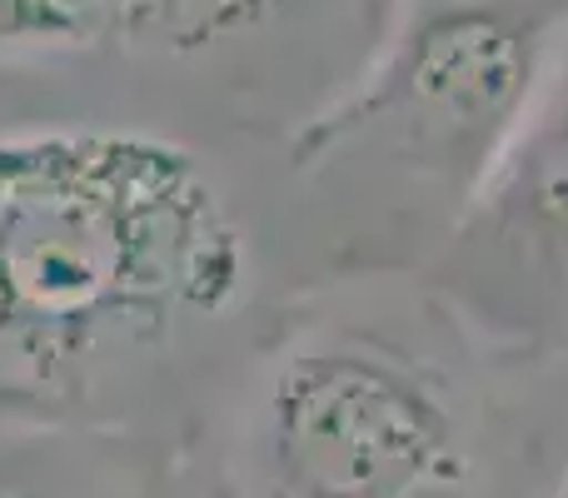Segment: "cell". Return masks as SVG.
Segmentation results:
<instances>
[{
	"instance_id": "obj_3",
	"label": "cell",
	"mask_w": 568,
	"mask_h": 498,
	"mask_svg": "<svg viewBox=\"0 0 568 498\" xmlns=\"http://www.w3.org/2000/svg\"><path fill=\"white\" fill-rule=\"evenodd\" d=\"M568 55V0H394L354 80L290 135L310 284L424 274Z\"/></svg>"
},
{
	"instance_id": "obj_6",
	"label": "cell",
	"mask_w": 568,
	"mask_h": 498,
	"mask_svg": "<svg viewBox=\"0 0 568 498\" xmlns=\"http://www.w3.org/2000/svg\"><path fill=\"white\" fill-rule=\"evenodd\" d=\"M539 498H568V414H564V429H559V444H554V459H549V474H544Z\"/></svg>"
},
{
	"instance_id": "obj_1",
	"label": "cell",
	"mask_w": 568,
	"mask_h": 498,
	"mask_svg": "<svg viewBox=\"0 0 568 498\" xmlns=\"http://www.w3.org/2000/svg\"><path fill=\"white\" fill-rule=\"evenodd\" d=\"M310 289L284 140L220 120H0V389L180 444Z\"/></svg>"
},
{
	"instance_id": "obj_2",
	"label": "cell",
	"mask_w": 568,
	"mask_h": 498,
	"mask_svg": "<svg viewBox=\"0 0 568 498\" xmlns=\"http://www.w3.org/2000/svg\"><path fill=\"white\" fill-rule=\"evenodd\" d=\"M568 364L524 359L424 274L290 304L210 429V498H539Z\"/></svg>"
},
{
	"instance_id": "obj_4",
	"label": "cell",
	"mask_w": 568,
	"mask_h": 498,
	"mask_svg": "<svg viewBox=\"0 0 568 498\" xmlns=\"http://www.w3.org/2000/svg\"><path fill=\"white\" fill-rule=\"evenodd\" d=\"M424 280L504 349L568 364V55Z\"/></svg>"
},
{
	"instance_id": "obj_5",
	"label": "cell",
	"mask_w": 568,
	"mask_h": 498,
	"mask_svg": "<svg viewBox=\"0 0 568 498\" xmlns=\"http://www.w3.org/2000/svg\"><path fill=\"white\" fill-rule=\"evenodd\" d=\"M0 498H195L175 444L65 414L0 409Z\"/></svg>"
}]
</instances>
